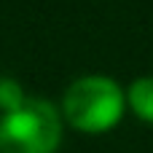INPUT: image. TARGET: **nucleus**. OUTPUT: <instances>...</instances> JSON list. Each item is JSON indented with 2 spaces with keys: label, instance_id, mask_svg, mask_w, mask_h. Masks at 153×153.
Listing matches in <instances>:
<instances>
[{
  "label": "nucleus",
  "instance_id": "obj_2",
  "mask_svg": "<svg viewBox=\"0 0 153 153\" xmlns=\"http://www.w3.org/2000/svg\"><path fill=\"white\" fill-rule=\"evenodd\" d=\"M62 143L56 108L43 97H27L0 116V153H54Z\"/></svg>",
  "mask_w": 153,
  "mask_h": 153
},
{
  "label": "nucleus",
  "instance_id": "obj_3",
  "mask_svg": "<svg viewBox=\"0 0 153 153\" xmlns=\"http://www.w3.org/2000/svg\"><path fill=\"white\" fill-rule=\"evenodd\" d=\"M126 105L143 121L153 124V78H137L126 89Z\"/></svg>",
  "mask_w": 153,
  "mask_h": 153
},
{
  "label": "nucleus",
  "instance_id": "obj_4",
  "mask_svg": "<svg viewBox=\"0 0 153 153\" xmlns=\"http://www.w3.org/2000/svg\"><path fill=\"white\" fill-rule=\"evenodd\" d=\"M24 94H22V89H19V83L16 81H11V78H0V110L3 113H11V110H16L19 105H24Z\"/></svg>",
  "mask_w": 153,
  "mask_h": 153
},
{
  "label": "nucleus",
  "instance_id": "obj_1",
  "mask_svg": "<svg viewBox=\"0 0 153 153\" xmlns=\"http://www.w3.org/2000/svg\"><path fill=\"white\" fill-rule=\"evenodd\" d=\"M126 97L121 86L108 75H83L73 81L62 97V113L67 124L86 134L110 132L124 116Z\"/></svg>",
  "mask_w": 153,
  "mask_h": 153
}]
</instances>
